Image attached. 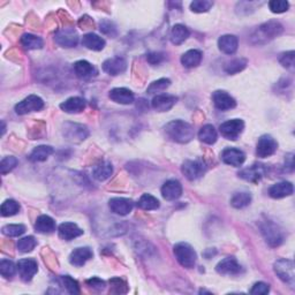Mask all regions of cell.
<instances>
[{
	"label": "cell",
	"instance_id": "6da1fadb",
	"mask_svg": "<svg viewBox=\"0 0 295 295\" xmlns=\"http://www.w3.org/2000/svg\"><path fill=\"white\" fill-rule=\"evenodd\" d=\"M166 136L173 142L176 143H188L194 139V129L188 123L182 120H174L168 123L164 127Z\"/></svg>",
	"mask_w": 295,
	"mask_h": 295
},
{
	"label": "cell",
	"instance_id": "7a4b0ae2",
	"mask_svg": "<svg viewBox=\"0 0 295 295\" xmlns=\"http://www.w3.org/2000/svg\"><path fill=\"white\" fill-rule=\"evenodd\" d=\"M283 26L278 21H269L261 25L251 35L252 44H266L268 42L274 40L276 37L282 35Z\"/></svg>",
	"mask_w": 295,
	"mask_h": 295
},
{
	"label": "cell",
	"instance_id": "3957f363",
	"mask_svg": "<svg viewBox=\"0 0 295 295\" xmlns=\"http://www.w3.org/2000/svg\"><path fill=\"white\" fill-rule=\"evenodd\" d=\"M173 252H174L175 259L181 266H184L186 269L194 268L196 264V260H198V255H196V251L189 243H178V245H175L174 248H173Z\"/></svg>",
	"mask_w": 295,
	"mask_h": 295
},
{
	"label": "cell",
	"instance_id": "277c9868",
	"mask_svg": "<svg viewBox=\"0 0 295 295\" xmlns=\"http://www.w3.org/2000/svg\"><path fill=\"white\" fill-rule=\"evenodd\" d=\"M261 232L264 240L270 247H279L284 242V232L277 224L271 221H265L261 224Z\"/></svg>",
	"mask_w": 295,
	"mask_h": 295
},
{
	"label": "cell",
	"instance_id": "5b68a950",
	"mask_svg": "<svg viewBox=\"0 0 295 295\" xmlns=\"http://www.w3.org/2000/svg\"><path fill=\"white\" fill-rule=\"evenodd\" d=\"M273 268L276 274H277L285 284L289 285L291 287L294 286L295 272H294V263L292 261L286 259H280L276 262Z\"/></svg>",
	"mask_w": 295,
	"mask_h": 295
},
{
	"label": "cell",
	"instance_id": "8992f818",
	"mask_svg": "<svg viewBox=\"0 0 295 295\" xmlns=\"http://www.w3.org/2000/svg\"><path fill=\"white\" fill-rule=\"evenodd\" d=\"M181 171L184 173L187 179L190 181L198 180L202 178L205 172H207V165L201 159H195V161H186L181 166Z\"/></svg>",
	"mask_w": 295,
	"mask_h": 295
},
{
	"label": "cell",
	"instance_id": "52a82bcc",
	"mask_svg": "<svg viewBox=\"0 0 295 295\" xmlns=\"http://www.w3.org/2000/svg\"><path fill=\"white\" fill-rule=\"evenodd\" d=\"M243 129H245V123L241 119H232L222 124L219 127V132L225 139L237 141L242 134Z\"/></svg>",
	"mask_w": 295,
	"mask_h": 295
},
{
	"label": "cell",
	"instance_id": "ba28073f",
	"mask_svg": "<svg viewBox=\"0 0 295 295\" xmlns=\"http://www.w3.org/2000/svg\"><path fill=\"white\" fill-rule=\"evenodd\" d=\"M44 107V102L41 97L36 95L28 96L15 105V112L18 115H25L30 112L41 111Z\"/></svg>",
	"mask_w": 295,
	"mask_h": 295
},
{
	"label": "cell",
	"instance_id": "9c48e42d",
	"mask_svg": "<svg viewBox=\"0 0 295 295\" xmlns=\"http://www.w3.org/2000/svg\"><path fill=\"white\" fill-rule=\"evenodd\" d=\"M266 174V167L263 164H254L247 168H243L242 171L239 172V176L241 179L246 180L251 184H257L260 182Z\"/></svg>",
	"mask_w": 295,
	"mask_h": 295
},
{
	"label": "cell",
	"instance_id": "30bf717a",
	"mask_svg": "<svg viewBox=\"0 0 295 295\" xmlns=\"http://www.w3.org/2000/svg\"><path fill=\"white\" fill-rule=\"evenodd\" d=\"M278 143L276 140L270 136V135H263L261 136L259 142H257L256 153L260 158H268L277 151Z\"/></svg>",
	"mask_w": 295,
	"mask_h": 295
},
{
	"label": "cell",
	"instance_id": "8fae6325",
	"mask_svg": "<svg viewBox=\"0 0 295 295\" xmlns=\"http://www.w3.org/2000/svg\"><path fill=\"white\" fill-rule=\"evenodd\" d=\"M54 41L55 43L63 46V48H74V46L77 45L78 35L72 28H64V29L59 30L55 34Z\"/></svg>",
	"mask_w": 295,
	"mask_h": 295
},
{
	"label": "cell",
	"instance_id": "7c38bea8",
	"mask_svg": "<svg viewBox=\"0 0 295 295\" xmlns=\"http://www.w3.org/2000/svg\"><path fill=\"white\" fill-rule=\"evenodd\" d=\"M64 135L69 141L81 142L88 137L89 132L86 126L69 123L64 126Z\"/></svg>",
	"mask_w": 295,
	"mask_h": 295
},
{
	"label": "cell",
	"instance_id": "4fadbf2b",
	"mask_svg": "<svg viewBox=\"0 0 295 295\" xmlns=\"http://www.w3.org/2000/svg\"><path fill=\"white\" fill-rule=\"evenodd\" d=\"M17 271L23 282H30L38 271L37 262L31 259H23L17 262Z\"/></svg>",
	"mask_w": 295,
	"mask_h": 295
},
{
	"label": "cell",
	"instance_id": "5bb4252c",
	"mask_svg": "<svg viewBox=\"0 0 295 295\" xmlns=\"http://www.w3.org/2000/svg\"><path fill=\"white\" fill-rule=\"evenodd\" d=\"M127 68V62L123 57H113L103 63V71L112 76L123 74Z\"/></svg>",
	"mask_w": 295,
	"mask_h": 295
},
{
	"label": "cell",
	"instance_id": "9a60e30c",
	"mask_svg": "<svg viewBox=\"0 0 295 295\" xmlns=\"http://www.w3.org/2000/svg\"><path fill=\"white\" fill-rule=\"evenodd\" d=\"M212 102L216 109L221 111L232 110L237 106L235 100L231 95H228L227 92L222 90H217L212 93Z\"/></svg>",
	"mask_w": 295,
	"mask_h": 295
},
{
	"label": "cell",
	"instance_id": "2e32d148",
	"mask_svg": "<svg viewBox=\"0 0 295 295\" xmlns=\"http://www.w3.org/2000/svg\"><path fill=\"white\" fill-rule=\"evenodd\" d=\"M109 207L113 213L120 214V216H126V214L132 212L134 208V202L129 199L113 198L109 201Z\"/></svg>",
	"mask_w": 295,
	"mask_h": 295
},
{
	"label": "cell",
	"instance_id": "e0dca14e",
	"mask_svg": "<svg viewBox=\"0 0 295 295\" xmlns=\"http://www.w3.org/2000/svg\"><path fill=\"white\" fill-rule=\"evenodd\" d=\"M222 161L234 167L241 166L246 161V154L243 151L235 148H227L222 152Z\"/></svg>",
	"mask_w": 295,
	"mask_h": 295
},
{
	"label": "cell",
	"instance_id": "ac0fdd59",
	"mask_svg": "<svg viewBox=\"0 0 295 295\" xmlns=\"http://www.w3.org/2000/svg\"><path fill=\"white\" fill-rule=\"evenodd\" d=\"M216 271L219 274L237 276L239 273H241L242 268L234 257H226V259H224L217 264Z\"/></svg>",
	"mask_w": 295,
	"mask_h": 295
},
{
	"label": "cell",
	"instance_id": "d6986e66",
	"mask_svg": "<svg viewBox=\"0 0 295 295\" xmlns=\"http://www.w3.org/2000/svg\"><path fill=\"white\" fill-rule=\"evenodd\" d=\"M162 195L166 201H175L182 195V186L178 180H167L162 187Z\"/></svg>",
	"mask_w": 295,
	"mask_h": 295
},
{
	"label": "cell",
	"instance_id": "ffe728a7",
	"mask_svg": "<svg viewBox=\"0 0 295 295\" xmlns=\"http://www.w3.org/2000/svg\"><path fill=\"white\" fill-rule=\"evenodd\" d=\"M176 101L178 98L175 96L163 93V95H157L153 97L151 106L152 109L156 110L157 112H167L175 105Z\"/></svg>",
	"mask_w": 295,
	"mask_h": 295
},
{
	"label": "cell",
	"instance_id": "44dd1931",
	"mask_svg": "<svg viewBox=\"0 0 295 295\" xmlns=\"http://www.w3.org/2000/svg\"><path fill=\"white\" fill-rule=\"evenodd\" d=\"M93 256V252L88 247L76 248V249L72 251L69 255V263L74 266H83L89 260H91Z\"/></svg>",
	"mask_w": 295,
	"mask_h": 295
},
{
	"label": "cell",
	"instance_id": "7402d4cb",
	"mask_svg": "<svg viewBox=\"0 0 295 295\" xmlns=\"http://www.w3.org/2000/svg\"><path fill=\"white\" fill-rule=\"evenodd\" d=\"M111 101L118 104L129 105L134 102V93L127 88H114L109 93Z\"/></svg>",
	"mask_w": 295,
	"mask_h": 295
},
{
	"label": "cell",
	"instance_id": "603a6c76",
	"mask_svg": "<svg viewBox=\"0 0 295 295\" xmlns=\"http://www.w3.org/2000/svg\"><path fill=\"white\" fill-rule=\"evenodd\" d=\"M74 72L76 74V76L82 80H89L93 76H96L98 74V71L95 66L87 62V60H78L74 64Z\"/></svg>",
	"mask_w": 295,
	"mask_h": 295
},
{
	"label": "cell",
	"instance_id": "cb8c5ba5",
	"mask_svg": "<svg viewBox=\"0 0 295 295\" xmlns=\"http://www.w3.org/2000/svg\"><path fill=\"white\" fill-rule=\"evenodd\" d=\"M59 237L65 241H71L73 239L81 237L83 234V229L80 228L74 223H63L58 228Z\"/></svg>",
	"mask_w": 295,
	"mask_h": 295
},
{
	"label": "cell",
	"instance_id": "d4e9b609",
	"mask_svg": "<svg viewBox=\"0 0 295 295\" xmlns=\"http://www.w3.org/2000/svg\"><path fill=\"white\" fill-rule=\"evenodd\" d=\"M293 190L294 188L291 182L283 181V182H278V184H276L271 187V188L269 189V195L272 199L279 200V199L287 198V196H291L293 194Z\"/></svg>",
	"mask_w": 295,
	"mask_h": 295
},
{
	"label": "cell",
	"instance_id": "484cf974",
	"mask_svg": "<svg viewBox=\"0 0 295 295\" xmlns=\"http://www.w3.org/2000/svg\"><path fill=\"white\" fill-rule=\"evenodd\" d=\"M60 109L66 113H80L86 109V101L81 97H71L60 104Z\"/></svg>",
	"mask_w": 295,
	"mask_h": 295
},
{
	"label": "cell",
	"instance_id": "4316f807",
	"mask_svg": "<svg viewBox=\"0 0 295 295\" xmlns=\"http://www.w3.org/2000/svg\"><path fill=\"white\" fill-rule=\"evenodd\" d=\"M239 41L234 35H224L219 37L218 48L225 54H233L237 52Z\"/></svg>",
	"mask_w": 295,
	"mask_h": 295
},
{
	"label": "cell",
	"instance_id": "83f0119b",
	"mask_svg": "<svg viewBox=\"0 0 295 295\" xmlns=\"http://www.w3.org/2000/svg\"><path fill=\"white\" fill-rule=\"evenodd\" d=\"M105 44L106 43L104 38H102L101 36L96 34H92V32L84 35L82 38V45L92 51H102L105 48Z\"/></svg>",
	"mask_w": 295,
	"mask_h": 295
},
{
	"label": "cell",
	"instance_id": "f1b7e54d",
	"mask_svg": "<svg viewBox=\"0 0 295 295\" xmlns=\"http://www.w3.org/2000/svg\"><path fill=\"white\" fill-rule=\"evenodd\" d=\"M35 229L36 232H38L41 234L53 233L55 231V222L50 216L42 214V216L37 218L35 224Z\"/></svg>",
	"mask_w": 295,
	"mask_h": 295
},
{
	"label": "cell",
	"instance_id": "f546056e",
	"mask_svg": "<svg viewBox=\"0 0 295 295\" xmlns=\"http://www.w3.org/2000/svg\"><path fill=\"white\" fill-rule=\"evenodd\" d=\"M113 173V167L110 162H101L93 167L92 175L98 181H105Z\"/></svg>",
	"mask_w": 295,
	"mask_h": 295
},
{
	"label": "cell",
	"instance_id": "4dcf8cb0",
	"mask_svg": "<svg viewBox=\"0 0 295 295\" xmlns=\"http://www.w3.org/2000/svg\"><path fill=\"white\" fill-rule=\"evenodd\" d=\"M202 52L199 50H189L186 53L182 54L181 57V64L187 68H194L198 67L202 62Z\"/></svg>",
	"mask_w": 295,
	"mask_h": 295
},
{
	"label": "cell",
	"instance_id": "1f68e13d",
	"mask_svg": "<svg viewBox=\"0 0 295 295\" xmlns=\"http://www.w3.org/2000/svg\"><path fill=\"white\" fill-rule=\"evenodd\" d=\"M190 35V32L188 30V28L184 25H175L172 28L171 30V42L174 45H180L184 43V42L188 38Z\"/></svg>",
	"mask_w": 295,
	"mask_h": 295
},
{
	"label": "cell",
	"instance_id": "d6a6232c",
	"mask_svg": "<svg viewBox=\"0 0 295 295\" xmlns=\"http://www.w3.org/2000/svg\"><path fill=\"white\" fill-rule=\"evenodd\" d=\"M54 152V150L52 147L50 146H40L36 147L32 150L29 159L32 163H40V162H45L51 154Z\"/></svg>",
	"mask_w": 295,
	"mask_h": 295
},
{
	"label": "cell",
	"instance_id": "836d02e7",
	"mask_svg": "<svg viewBox=\"0 0 295 295\" xmlns=\"http://www.w3.org/2000/svg\"><path fill=\"white\" fill-rule=\"evenodd\" d=\"M218 137L217 130L212 125H205L199 132V139L205 144H213L216 143Z\"/></svg>",
	"mask_w": 295,
	"mask_h": 295
},
{
	"label": "cell",
	"instance_id": "e575fe53",
	"mask_svg": "<svg viewBox=\"0 0 295 295\" xmlns=\"http://www.w3.org/2000/svg\"><path fill=\"white\" fill-rule=\"evenodd\" d=\"M159 205H161L159 204V201L150 194H143L137 202V207L142 210H146V211L157 210Z\"/></svg>",
	"mask_w": 295,
	"mask_h": 295
},
{
	"label": "cell",
	"instance_id": "d590c367",
	"mask_svg": "<svg viewBox=\"0 0 295 295\" xmlns=\"http://www.w3.org/2000/svg\"><path fill=\"white\" fill-rule=\"evenodd\" d=\"M21 44L28 50H37L43 48V40L38 36L31 35V34H25L21 37Z\"/></svg>",
	"mask_w": 295,
	"mask_h": 295
},
{
	"label": "cell",
	"instance_id": "8d00e7d4",
	"mask_svg": "<svg viewBox=\"0 0 295 295\" xmlns=\"http://www.w3.org/2000/svg\"><path fill=\"white\" fill-rule=\"evenodd\" d=\"M247 66V60L243 58H237L233 59L231 62H228L226 65L224 66V71L226 72L229 75H234L242 72L243 69Z\"/></svg>",
	"mask_w": 295,
	"mask_h": 295
},
{
	"label": "cell",
	"instance_id": "74e56055",
	"mask_svg": "<svg viewBox=\"0 0 295 295\" xmlns=\"http://www.w3.org/2000/svg\"><path fill=\"white\" fill-rule=\"evenodd\" d=\"M251 202V195L247 191H241V193L234 194L231 200V205L235 209H242L249 205Z\"/></svg>",
	"mask_w": 295,
	"mask_h": 295
},
{
	"label": "cell",
	"instance_id": "f35d334b",
	"mask_svg": "<svg viewBox=\"0 0 295 295\" xmlns=\"http://www.w3.org/2000/svg\"><path fill=\"white\" fill-rule=\"evenodd\" d=\"M0 210H2L3 217H11L20 211V204L14 200H6L2 204V209Z\"/></svg>",
	"mask_w": 295,
	"mask_h": 295
},
{
	"label": "cell",
	"instance_id": "ab89813d",
	"mask_svg": "<svg viewBox=\"0 0 295 295\" xmlns=\"http://www.w3.org/2000/svg\"><path fill=\"white\" fill-rule=\"evenodd\" d=\"M26 232V226L25 225H6V226L3 227V234L9 238H16L22 235L23 233Z\"/></svg>",
	"mask_w": 295,
	"mask_h": 295
},
{
	"label": "cell",
	"instance_id": "60d3db41",
	"mask_svg": "<svg viewBox=\"0 0 295 295\" xmlns=\"http://www.w3.org/2000/svg\"><path fill=\"white\" fill-rule=\"evenodd\" d=\"M170 86H171L170 80L168 78H159V80H157V81H154L150 84L149 88L147 89V92L150 93V95H151V93L161 92V91L165 90V89H167Z\"/></svg>",
	"mask_w": 295,
	"mask_h": 295
},
{
	"label": "cell",
	"instance_id": "b9f144b4",
	"mask_svg": "<svg viewBox=\"0 0 295 295\" xmlns=\"http://www.w3.org/2000/svg\"><path fill=\"white\" fill-rule=\"evenodd\" d=\"M37 245V241L34 237H26L22 238L17 242V249L21 252H30Z\"/></svg>",
	"mask_w": 295,
	"mask_h": 295
},
{
	"label": "cell",
	"instance_id": "7bdbcfd3",
	"mask_svg": "<svg viewBox=\"0 0 295 295\" xmlns=\"http://www.w3.org/2000/svg\"><path fill=\"white\" fill-rule=\"evenodd\" d=\"M16 269L17 266H15V264H14L12 261L3 260L0 262V273H2V276L5 278H12L13 276L15 274Z\"/></svg>",
	"mask_w": 295,
	"mask_h": 295
},
{
	"label": "cell",
	"instance_id": "ee69618b",
	"mask_svg": "<svg viewBox=\"0 0 295 295\" xmlns=\"http://www.w3.org/2000/svg\"><path fill=\"white\" fill-rule=\"evenodd\" d=\"M212 6L213 3L209 2V0H195L190 4V9L194 13H205L210 11Z\"/></svg>",
	"mask_w": 295,
	"mask_h": 295
},
{
	"label": "cell",
	"instance_id": "f6af8a7d",
	"mask_svg": "<svg viewBox=\"0 0 295 295\" xmlns=\"http://www.w3.org/2000/svg\"><path fill=\"white\" fill-rule=\"evenodd\" d=\"M16 165H17V159L15 157H12V156L5 157L2 161V163H0V172H2L3 175L7 174V173L14 170Z\"/></svg>",
	"mask_w": 295,
	"mask_h": 295
},
{
	"label": "cell",
	"instance_id": "bcb514c9",
	"mask_svg": "<svg viewBox=\"0 0 295 295\" xmlns=\"http://www.w3.org/2000/svg\"><path fill=\"white\" fill-rule=\"evenodd\" d=\"M63 285L65 288L67 289V292L69 294H78L80 293V287L76 280H74L71 276H63L62 277Z\"/></svg>",
	"mask_w": 295,
	"mask_h": 295
},
{
	"label": "cell",
	"instance_id": "7dc6e473",
	"mask_svg": "<svg viewBox=\"0 0 295 295\" xmlns=\"http://www.w3.org/2000/svg\"><path fill=\"white\" fill-rule=\"evenodd\" d=\"M269 7L272 13L280 14L286 12L289 5L287 2H285V0H272V2L269 3Z\"/></svg>",
	"mask_w": 295,
	"mask_h": 295
},
{
	"label": "cell",
	"instance_id": "c3c4849f",
	"mask_svg": "<svg viewBox=\"0 0 295 295\" xmlns=\"http://www.w3.org/2000/svg\"><path fill=\"white\" fill-rule=\"evenodd\" d=\"M110 285L112 286V292H114V293L127 292V284H126L123 279H120V278L111 279Z\"/></svg>",
	"mask_w": 295,
	"mask_h": 295
},
{
	"label": "cell",
	"instance_id": "681fc988",
	"mask_svg": "<svg viewBox=\"0 0 295 295\" xmlns=\"http://www.w3.org/2000/svg\"><path fill=\"white\" fill-rule=\"evenodd\" d=\"M270 292V285L265 284L263 282L256 283L252 288L250 289V293L254 295H265Z\"/></svg>",
	"mask_w": 295,
	"mask_h": 295
},
{
	"label": "cell",
	"instance_id": "f907efd6",
	"mask_svg": "<svg viewBox=\"0 0 295 295\" xmlns=\"http://www.w3.org/2000/svg\"><path fill=\"white\" fill-rule=\"evenodd\" d=\"M294 54H295L294 51H289V52L283 53L282 57L279 58L280 64H282L283 66L286 67V68L293 67V65H294Z\"/></svg>",
	"mask_w": 295,
	"mask_h": 295
},
{
	"label": "cell",
	"instance_id": "816d5d0a",
	"mask_svg": "<svg viewBox=\"0 0 295 295\" xmlns=\"http://www.w3.org/2000/svg\"><path fill=\"white\" fill-rule=\"evenodd\" d=\"M101 31L103 34L105 35H110V36H115L116 35V29L114 25L110 21H103L101 22Z\"/></svg>",
	"mask_w": 295,
	"mask_h": 295
},
{
	"label": "cell",
	"instance_id": "f5cc1de1",
	"mask_svg": "<svg viewBox=\"0 0 295 295\" xmlns=\"http://www.w3.org/2000/svg\"><path fill=\"white\" fill-rule=\"evenodd\" d=\"M147 60L150 65H152V66H156V65L162 64L164 60H165V55L161 52H151V53L148 54Z\"/></svg>",
	"mask_w": 295,
	"mask_h": 295
},
{
	"label": "cell",
	"instance_id": "db71d44e",
	"mask_svg": "<svg viewBox=\"0 0 295 295\" xmlns=\"http://www.w3.org/2000/svg\"><path fill=\"white\" fill-rule=\"evenodd\" d=\"M87 285L88 286L92 287L93 289H98V291H102V289H104L105 287V283L97 277H93L91 279L87 280Z\"/></svg>",
	"mask_w": 295,
	"mask_h": 295
},
{
	"label": "cell",
	"instance_id": "11a10c76",
	"mask_svg": "<svg viewBox=\"0 0 295 295\" xmlns=\"http://www.w3.org/2000/svg\"><path fill=\"white\" fill-rule=\"evenodd\" d=\"M287 157H288V161H289V162H288V163L286 162V166H285V167H286V170H287V171H293V166H294V163H293V154H292V153H291V154H288Z\"/></svg>",
	"mask_w": 295,
	"mask_h": 295
}]
</instances>
